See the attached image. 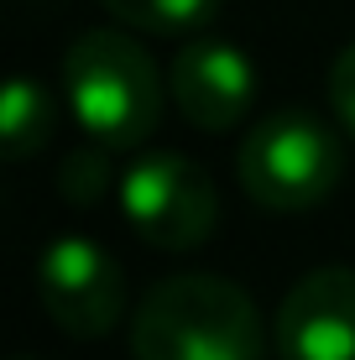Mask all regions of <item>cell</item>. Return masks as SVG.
I'll return each instance as SVG.
<instances>
[{"label": "cell", "mask_w": 355, "mask_h": 360, "mask_svg": "<svg viewBox=\"0 0 355 360\" xmlns=\"http://www.w3.org/2000/svg\"><path fill=\"white\" fill-rule=\"evenodd\" d=\"M262 314L246 288L209 271L157 282L131 319L136 360H262Z\"/></svg>", "instance_id": "cell-1"}, {"label": "cell", "mask_w": 355, "mask_h": 360, "mask_svg": "<svg viewBox=\"0 0 355 360\" xmlns=\"http://www.w3.org/2000/svg\"><path fill=\"white\" fill-rule=\"evenodd\" d=\"M63 84L79 126L110 152L141 146L162 120V73L126 32H84L63 58Z\"/></svg>", "instance_id": "cell-2"}, {"label": "cell", "mask_w": 355, "mask_h": 360, "mask_svg": "<svg viewBox=\"0 0 355 360\" xmlns=\"http://www.w3.org/2000/svg\"><path fill=\"white\" fill-rule=\"evenodd\" d=\"M235 172L262 209L272 214H298L314 209L335 193L340 172H345V152L329 136V126H319L314 115H266L246 131L235 152Z\"/></svg>", "instance_id": "cell-3"}, {"label": "cell", "mask_w": 355, "mask_h": 360, "mask_svg": "<svg viewBox=\"0 0 355 360\" xmlns=\"http://www.w3.org/2000/svg\"><path fill=\"white\" fill-rule=\"evenodd\" d=\"M120 209L131 230L157 251H193L219 225V193L209 172L178 152L141 157L120 178Z\"/></svg>", "instance_id": "cell-4"}, {"label": "cell", "mask_w": 355, "mask_h": 360, "mask_svg": "<svg viewBox=\"0 0 355 360\" xmlns=\"http://www.w3.org/2000/svg\"><path fill=\"white\" fill-rule=\"evenodd\" d=\"M37 297L73 340H105L126 314V277L105 245L63 235L37 256Z\"/></svg>", "instance_id": "cell-5"}, {"label": "cell", "mask_w": 355, "mask_h": 360, "mask_svg": "<svg viewBox=\"0 0 355 360\" xmlns=\"http://www.w3.org/2000/svg\"><path fill=\"white\" fill-rule=\"evenodd\" d=\"M272 340L283 360H355V266H319L292 282Z\"/></svg>", "instance_id": "cell-6"}, {"label": "cell", "mask_w": 355, "mask_h": 360, "mask_svg": "<svg viewBox=\"0 0 355 360\" xmlns=\"http://www.w3.org/2000/svg\"><path fill=\"white\" fill-rule=\"evenodd\" d=\"M167 89H173V105L183 110L188 126L230 131L246 120L256 99V68L240 47L219 42V37H199V42H183L173 53Z\"/></svg>", "instance_id": "cell-7"}, {"label": "cell", "mask_w": 355, "mask_h": 360, "mask_svg": "<svg viewBox=\"0 0 355 360\" xmlns=\"http://www.w3.org/2000/svg\"><path fill=\"white\" fill-rule=\"evenodd\" d=\"M47 136H53V99H47L42 84L32 79H11L6 105H0V152L11 162L42 152Z\"/></svg>", "instance_id": "cell-8"}, {"label": "cell", "mask_w": 355, "mask_h": 360, "mask_svg": "<svg viewBox=\"0 0 355 360\" xmlns=\"http://www.w3.org/2000/svg\"><path fill=\"white\" fill-rule=\"evenodd\" d=\"M100 6H105L115 21L136 27V32L167 37V32H193V27H204V21L214 16L219 0H100Z\"/></svg>", "instance_id": "cell-9"}, {"label": "cell", "mask_w": 355, "mask_h": 360, "mask_svg": "<svg viewBox=\"0 0 355 360\" xmlns=\"http://www.w3.org/2000/svg\"><path fill=\"white\" fill-rule=\"evenodd\" d=\"M110 146H89V152H73L68 162H63V178H58V188H63L68 204H94V198L105 193V183H110Z\"/></svg>", "instance_id": "cell-10"}, {"label": "cell", "mask_w": 355, "mask_h": 360, "mask_svg": "<svg viewBox=\"0 0 355 360\" xmlns=\"http://www.w3.org/2000/svg\"><path fill=\"white\" fill-rule=\"evenodd\" d=\"M329 99H335L340 126L355 136V42L335 58V68H329Z\"/></svg>", "instance_id": "cell-11"}]
</instances>
